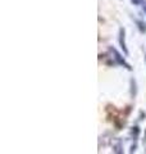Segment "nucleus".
<instances>
[{
    "mask_svg": "<svg viewBox=\"0 0 146 154\" xmlns=\"http://www.w3.org/2000/svg\"><path fill=\"white\" fill-rule=\"evenodd\" d=\"M111 51H113V54H114V58H115V60L118 62V63L120 64V66H124L126 68H128V69H131V67H129V64L128 63H126V60L123 59V57H122L118 51H117L115 49H111Z\"/></svg>",
    "mask_w": 146,
    "mask_h": 154,
    "instance_id": "f03ea898",
    "label": "nucleus"
},
{
    "mask_svg": "<svg viewBox=\"0 0 146 154\" xmlns=\"http://www.w3.org/2000/svg\"><path fill=\"white\" fill-rule=\"evenodd\" d=\"M141 4H142V8H144V12L146 13V3L144 2V0H142V2H141Z\"/></svg>",
    "mask_w": 146,
    "mask_h": 154,
    "instance_id": "423d86ee",
    "label": "nucleus"
},
{
    "mask_svg": "<svg viewBox=\"0 0 146 154\" xmlns=\"http://www.w3.org/2000/svg\"><path fill=\"white\" fill-rule=\"evenodd\" d=\"M119 45H120L122 49H123L124 54H128V49H127V46H126V31H124V28H120L119 30Z\"/></svg>",
    "mask_w": 146,
    "mask_h": 154,
    "instance_id": "f257e3e1",
    "label": "nucleus"
},
{
    "mask_svg": "<svg viewBox=\"0 0 146 154\" xmlns=\"http://www.w3.org/2000/svg\"><path fill=\"white\" fill-rule=\"evenodd\" d=\"M131 2L133 3V5H140V4H141V2H142V0H131Z\"/></svg>",
    "mask_w": 146,
    "mask_h": 154,
    "instance_id": "39448f33",
    "label": "nucleus"
},
{
    "mask_svg": "<svg viewBox=\"0 0 146 154\" xmlns=\"http://www.w3.org/2000/svg\"><path fill=\"white\" fill-rule=\"evenodd\" d=\"M136 25H137L138 30L142 32V33L146 32V23H145V22H142V21H136Z\"/></svg>",
    "mask_w": 146,
    "mask_h": 154,
    "instance_id": "7ed1b4c3",
    "label": "nucleus"
},
{
    "mask_svg": "<svg viewBox=\"0 0 146 154\" xmlns=\"http://www.w3.org/2000/svg\"><path fill=\"white\" fill-rule=\"evenodd\" d=\"M131 86H132V91H131V95L133 96H136V94H137V89H136V80L133 79V80H131Z\"/></svg>",
    "mask_w": 146,
    "mask_h": 154,
    "instance_id": "20e7f679",
    "label": "nucleus"
}]
</instances>
